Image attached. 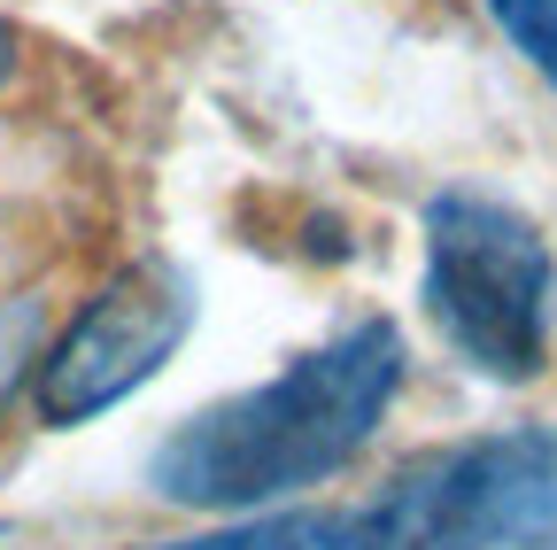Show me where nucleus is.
Masks as SVG:
<instances>
[{
    "label": "nucleus",
    "mask_w": 557,
    "mask_h": 550,
    "mask_svg": "<svg viewBox=\"0 0 557 550\" xmlns=\"http://www.w3.org/2000/svg\"><path fill=\"white\" fill-rule=\"evenodd\" d=\"M395 388H403V333L395 318H364L333 333L325 350L295 357L278 380L240 388L194 411L186 427H171L163 450L148 457V480L163 504L233 512V520L263 512L278 497L333 480L380 435Z\"/></svg>",
    "instance_id": "f257e3e1"
},
{
    "label": "nucleus",
    "mask_w": 557,
    "mask_h": 550,
    "mask_svg": "<svg viewBox=\"0 0 557 550\" xmlns=\"http://www.w3.org/2000/svg\"><path fill=\"white\" fill-rule=\"evenodd\" d=\"M426 318L480 380H534L557 333V256L542 225L496 194L426 201Z\"/></svg>",
    "instance_id": "f03ea898"
},
{
    "label": "nucleus",
    "mask_w": 557,
    "mask_h": 550,
    "mask_svg": "<svg viewBox=\"0 0 557 550\" xmlns=\"http://www.w3.org/2000/svg\"><path fill=\"white\" fill-rule=\"evenodd\" d=\"M357 520L372 550H557V427L426 450Z\"/></svg>",
    "instance_id": "7ed1b4c3"
},
{
    "label": "nucleus",
    "mask_w": 557,
    "mask_h": 550,
    "mask_svg": "<svg viewBox=\"0 0 557 550\" xmlns=\"http://www.w3.org/2000/svg\"><path fill=\"white\" fill-rule=\"evenodd\" d=\"M201 318V288L178 256H139L54 333V350L32 365V395L47 427H86L116 411L132 388H148Z\"/></svg>",
    "instance_id": "20e7f679"
},
{
    "label": "nucleus",
    "mask_w": 557,
    "mask_h": 550,
    "mask_svg": "<svg viewBox=\"0 0 557 550\" xmlns=\"http://www.w3.org/2000/svg\"><path fill=\"white\" fill-rule=\"evenodd\" d=\"M156 550H372L357 512H240L233 527H209Z\"/></svg>",
    "instance_id": "39448f33"
},
{
    "label": "nucleus",
    "mask_w": 557,
    "mask_h": 550,
    "mask_svg": "<svg viewBox=\"0 0 557 550\" xmlns=\"http://www.w3.org/2000/svg\"><path fill=\"white\" fill-rule=\"evenodd\" d=\"M487 16H496L504 39L557 86V0H487Z\"/></svg>",
    "instance_id": "423d86ee"
},
{
    "label": "nucleus",
    "mask_w": 557,
    "mask_h": 550,
    "mask_svg": "<svg viewBox=\"0 0 557 550\" xmlns=\"http://www.w3.org/2000/svg\"><path fill=\"white\" fill-rule=\"evenodd\" d=\"M39 365V310L32 303H0V411H9L16 380Z\"/></svg>",
    "instance_id": "0eeeda50"
},
{
    "label": "nucleus",
    "mask_w": 557,
    "mask_h": 550,
    "mask_svg": "<svg viewBox=\"0 0 557 550\" xmlns=\"http://www.w3.org/2000/svg\"><path fill=\"white\" fill-rule=\"evenodd\" d=\"M9 71H16V32L0 24V86H9Z\"/></svg>",
    "instance_id": "6e6552de"
}]
</instances>
